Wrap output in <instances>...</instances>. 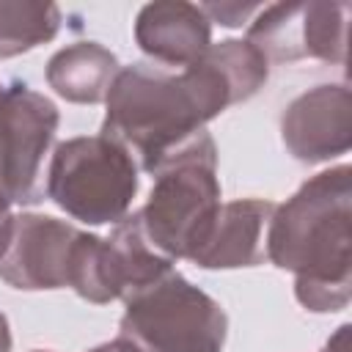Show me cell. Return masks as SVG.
Instances as JSON below:
<instances>
[{
    "label": "cell",
    "mask_w": 352,
    "mask_h": 352,
    "mask_svg": "<svg viewBox=\"0 0 352 352\" xmlns=\"http://www.w3.org/2000/svg\"><path fill=\"white\" fill-rule=\"evenodd\" d=\"M58 107L28 82L14 80L0 102V190L11 204L33 206L44 198L41 162L58 132Z\"/></svg>",
    "instance_id": "6"
},
{
    "label": "cell",
    "mask_w": 352,
    "mask_h": 352,
    "mask_svg": "<svg viewBox=\"0 0 352 352\" xmlns=\"http://www.w3.org/2000/svg\"><path fill=\"white\" fill-rule=\"evenodd\" d=\"M286 151L305 165L330 162L352 146V94L344 82L316 85L292 99L280 116Z\"/></svg>",
    "instance_id": "9"
},
{
    "label": "cell",
    "mask_w": 352,
    "mask_h": 352,
    "mask_svg": "<svg viewBox=\"0 0 352 352\" xmlns=\"http://www.w3.org/2000/svg\"><path fill=\"white\" fill-rule=\"evenodd\" d=\"M60 30V8L41 0H0V60L52 41Z\"/></svg>",
    "instance_id": "14"
},
{
    "label": "cell",
    "mask_w": 352,
    "mask_h": 352,
    "mask_svg": "<svg viewBox=\"0 0 352 352\" xmlns=\"http://www.w3.org/2000/svg\"><path fill=\"white\" fill-rule=\"evenodd\" d=\"M124 305L116 338L129 352H223L226 311L176 270L126 297Z\"/></svg>",
    "instance_id": "4"
},
{
    "label": "cell",
    "mask_w": 352,
    "mask_h": 352,
    "mask_svg": "<svg viewBox=\"0 0 352 352\" xmlns=\"http://www.w3.org/2000/svg\"><path fill=\"white\" fill-rule=\"evenodd\" d=\"M135 44L154 63L190 66L212 44V22L201 6L187 0L146 3L135 16Z\"/></svg>",
    "instance_id": "10"
},
{
    "label": "cell",
    "mask_w": 352,
    "mask_h": 352,
    "mask_svg": "<svg viewBox=\"0 0 352 352\" xmlns=\"http://www.w3.org/2000/svg\"><path fill=\"white\" fill-rule=\"evenodd\" d=\"M270 77L267 58L245 38H226L184 66H121L104 96V138L121 143L140 170L157 173L162 162L226 107L258 94Z\"/></svg>",
    "instance_id": "1"
},
{
    "label": "cell",
    "mask_w": 352,
    "mask_h": 352,
    "mask_svg": "<svg viewBox=\"0 0 352 352\" xmlns=\"http://www.w3.org/2000/svg\"><path fill=\"white\" fill-rule=\"evenodd\" d=\"M102 286L107 294V302L126 300L135 292L151 286L165 272L173 270V261L165 258L154 245L148 242L140 220V209L118 220L107 239H102Z\"/></svg>",
    "instance_id": "12"
},
{
    "label": "cell",
    "mask_w": 352,
    "mask_h": 352,
    "mask_svg": "<svg viewBox=\"0 0 352 352\" xmlns=\"http://www.w3.org/2000/svg\"><path fill=\"white\" fill-rule=\"evenodd\" d=\"M272 212L275 204L264 198H239L223 204L209 236L190 261L201 270H239L261 264L267 258L264 236Z\"/></svg>",
    "instance_id": "11"
},
{
    "label": "cell",
    "mask_w": 352,
    "mask_h": 352,
    "mask_svg": "<svg viewBox=\"0 0 352 352\" xmlns=\"http://www.w3.org/2000/svg\"><path fill=\"white\" fill-rule=\"evenodd\" d=\"M14 226H16V217L11 212V201L6 198V192L0 190V258L8 253L11 248V239H14Z\"/></svg>",
    "instance_id": "16"
},
{
    "label": "cell",
    "mask_w": 352,
    "mask_h": 352,
    "mask_svg": "<svg viewBox=\"0 0 352 352\" xmlns=\"http://www.w3.org/2000/svg\"><path fill=\"white\" fill-rule=\"evenodd\" d=\"M349 3L294 0L261 6L248 25V38L267 63H294L316 58L324 63H346Z\"/></svg>",
    "instance_id": "7"
},
{
    "label": "cell",
    "mask_w": 352,
    "mask_h": 352,
    "mask_svg": "<svg viewBox=\"0 0 352 352\" xmlns=\"http://www.w3.org/2000/svg\"><path fill=\"white\" fill-rule=\"evenodd\" d=\"M0 352H11V327L6 314H0Z\"/></svg>",
    "instance_id": "18"
},
{
    "label": "cell",
    "mask_w": 352,
    "mask_h": 352,
    "mask_svg": "<svg viewBox=\"0 0 352 352\" xmlns=\"http://www.w3.org/2000/svg\"><path fill=\"white\" fill-rule=\"evenodd\" d=\"M3 91H6V85H3V82H0V102H3Z\"/></svg>",
    "instance_id": "20"
},
{
    "label": "cell",
    "mask_w": 352,
    "mask_h": 352,
    "mask_svg": "<svg viewBox=\"0 0 352 352\" xmlns=\"http://www.w3.org/2000/svg\"><path fill=\"white\" fill-rule=\"evenodd\" d=\"M33 352H52V349H33Z\"/></svg>",
    "instance_id": "21"
},
{
    "label": "cell",
    "mask_w": 352,
    "mask_h": 352,
    "mask_svg": "<svg viewBox=\"0 0 352 352\" xmlns=\"http://www.w3.org/2000/svg\"><path fill=\"white\" fill-rule=\"evenodd\" d=\"M349 330H352V324H341V327L327 338V344H324L322 352H349Z\"/></svg>",
    "instance_id": "17"
},
{
    "label": "cell",
    "mask_w": 352,
    "mask_h": 352,
    "mask_svg": "<svg viewBox=\"0 0 352 352\" xmlns=\"http://www.w3.org/2000/svg\"><path fill=\"white\" fill-rule=\"evenodd\" d=\"M88 352H129L118 338H113V341H104V344H99V346H91Z\"/></svg>",
    "instance_id": "19"
},
{
    "label": "cell",
    "mask_w": 352,
    "mask_h": 352,
    "mask_svg": "<svg viewBox=\"0 0 352 352\" xmlns=\"http://www.w3.org/2000/svg\"><path fill=\"white\" fill-rule=\"evenodd\" d=\"M135 157L104 135H80L55 146L47 170V198L85 226L118 223L138 195Z\"/></svg>",
    "instance_id": "5"
},
{
    "label": "cell",
    "mask_w": 352,
    "mask_h": 352,
    "mask_svg": "<svg viewBox=\"0 0 352 352\" xmlns=\"http://www.w3.org/2000/svg\"><path fill=\"white\" fill-rule=\"evenodd\" d=\"M118 69L116 52L99 41H74L47 60L44 74L60 99L72 104H99L104 102Z\"/></svg>",
    "instance_id": "13"
},
{
    "label": "cell",
    "mask_w": 352,
    "mask_h": 352,
    "mask_svg": "<svg viewBox=\"0 0 352 352\" xmlns=\"http://www.w3.org/2000/svg\"><path fill=\"white\" fill-rule=\"evenodd\" d=\"M264 250L278 270L294 272V297L305 311L346 308L352 297V168H327L275 206Z\"/></svg>",
    "instance_id": "2"
},
{
    "label": "cell",
    "mask_w": 352,
    "mask_h": 352,
    "mask_svg": "<svg viewBox=\"0 0 352 352\" xmlns=\"http://www.w3.org/2000/svg\"><path fill=\"white\" fill-rule=\"evenodd\" d=\"M77 236V226L52 214H16L11 248L0 258V278L19 292L66 289Z\"/></svg>",
    "instance_id": "8"
},
{
    "label": "cell",
    "mask_w": 352,
    "mask_h": 352,
    "mask_svg": "<svg viewBox=\"0 0 352 352\" xmlns=\"http://www.w3.org/2000/svg\"><path fill=\"white\" fill-rule=\"evenodd\" d=\"M217 146L201 129L187 138L154 173V187L140 209L143 231L165 258H192L220 212Z\"/></svg>",
    "instance_id": "3"
},
{
    "label": "cell",
    "mask_w": 352,
    "mask_h": 352,
    "mask_svg": "<svg viewBox=\"0 0 352 352\" xmlns=\"http://www.w3.org/2000/svg\"><path fill=\"white\" fill-rule=\"evenodd\" d=\"M201 11L206 14L209 22H217L223 28H242L250 22L258 11L261 3H239V0H214V3H201Z\"/></svg>",
    "instance_id": "15"
}]
</instances>
